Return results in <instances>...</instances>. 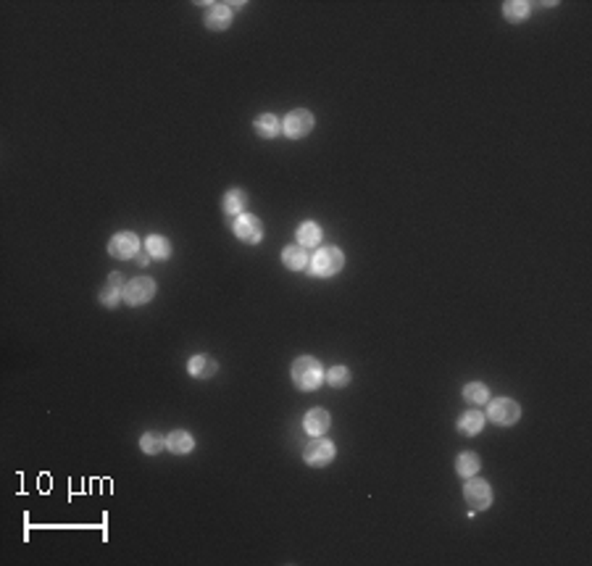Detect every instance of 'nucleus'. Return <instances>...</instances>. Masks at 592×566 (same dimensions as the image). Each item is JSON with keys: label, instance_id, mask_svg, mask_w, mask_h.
<instances>
[{"label": "nucleus", "instance_id": "obj_1", "mask_svg": "<svg viewBox=\"0 0 592 566\" xmlns=\"http://www.w3.org/2000/svg\"><path fill=\"white\" fill-rule=\"evenodd\" d=\"M290 374H293L295 387L297 390H303V393L319 390L321 382L327 379L324 366H321V361L319 358H313V356H300V358H295L293 366H290Z\"/></svg>", "mask_w": 592, "mask_h": 566}, {"label": "nucleus", "instance_id": "obj_2", "mask_svg": "<svg viewBox=\"0 0 592 566\" xmlns=\"http://www.w3.org/2000/svg\"><path fill=\"white\" fill-rule=\"evenodd\" d=\"M345 266V253L340 248H319L313 253V259L308 263V272L319 280H327V277H334V274L342 272Z\"/></svg>", "mask_w": 592, "mask_h": 566}, {"label": "nucleus", "instance_id": "obj_3", "mask_svg": "<svg viewBox=\"0 0 592 566\" xmlns=\"http://www.w3.org/2000/svg\"><path fill=\"white\" fill-rule=\"evenodd\" d=\"M519 416H521V406L511 398H495L487 406V419L498 427H511L519 421Z\"/></svg>", "mask_w": 592, "mask_h": 566}, {"label": "nucleus", "instance_id": "obj_4", "mask_svg": "<svg viewBox=\"0 0 592 566\" xmlns=\"http://www.w3.org/2000/svg\"><path fill=\"white\" fill-rule=\"evenodd\" d=\"M334 456H337V448H334V442L327 440L324 435H319V437H311V442H308L306 448H303V458H306V464L308 466H327L334 461Z\"/></svg>", "mask_w": 592, "mask_h": 566}, {"label": "nucleus", "instance_id": "obj_5", "mask_svg": "<svg viewBox=\"0 0 592 566\" xmlns=\"http://www.w3.org/2000/svg\"><path fill=\"white\" fill-rule=\"evenodd\" d=\"M464 498H466V503L474 511L490 509V506H492V487H490V482L479 479L477 474L468 477L466 485H464Z\"/></svg>", "mask_w": 592, "mask_h": 566}, {"label": "nucleus", "instance_id": "obj_6", "mask_svg": "<svg viewBox=\"0 0 592 566\" xmlns=\"http://www.w3.org/2000/svg\"><path fill=\"white\" fill-rule=\"evenodd\" d=\"M156 282L150 277H135L124 284V300L129 306H145L156 298Z\"/></svg>", "mask_w": 592, "mask_h": 566}, {"label": "nucleus", "instance_id": "obj_7", "mask_svg": "<svg viewBox=\"0 0 592 566\" xmlns=\"http://www.w3.org/2000/svg\"><path fill=\"white\" fill-rule=\"evenodd\" d=\"M232 232H235V238L242 240L245 245H258L263 240V222L253 214H239L237 219H235V224H232Z\"/></svg>", "mask_w": 592, "mask_h": 566}, {"label": "nucleus", "instance_id": "obj_8", "mask_svg": "<svg viewBox=\"0 0 592 566\" xmlns=\"http://www.w3.org/2000/svg\"><path fill=\"white\" fill-rule=\"evenodd\" d=\"M311 129H313V113L306 111V108L290 111L285 116V122H282V132H285L290 140H300V137H306Z\"/></svg>", "mask_w": 592, "mask_h": 566}, {"label": "nucleus", "instance_id": "obj_9", "mask_svg": "<svg viewBox=\"0 0 592 566\" xmlns=\"http://www.w3.org/2000/svg\"><path fill=\"white\" fill-rule=\"evenodd\" d=\"M140 238H137L135 232H119L114 238L108 240V253L119 261H129V259H137V253H140Z\"/></svg>", "mask_w": 592, "mask_h": 566}, {"label": "nucleus", "instance_id": "obj_10", "mask_svg": "<svg viewBox=\"0 0 592 566\" xmlns=\"http://www.w3.org/2000/svg\"><path fill=\"white\" fill-rule=\"evenodd\" d=\"M232 16H235V11H232L229 3H211L208 11H205V27L214 29V32H224L232 24Z\"/></svg>", "mask_w": 592, "mask_h": 566}, {"label": "nucleus", "instance_id": "obj_11", "mask_svg": "<svg viewBox=\"0 0 592 566\" xmlns=\"http://www.w3.org/2000/svg\"><path fill=\"white\" fill-rule=\"evenodd\" d=\"M124 277L119 272H114L111 277H108V282H105V287L101 290V303L105 308H116L121 300H124Z\"/></svg>", "mask_w": 592, "mask_h": 566}, {"label": "nucleus", "instance_id": "obj_12", "mask_svg": "<svg viewBox=\"0 0 592 566\" xmlns=\"http://www.w3.org/2000/svg\"><path fill=\"white\" fill-rule=\"evenodd\" d=\"M332 424V416L327 408H311L306 414V419H303V430L311 435V437H319L324 432L330 430Z\"/></svg>", "mask_w": 592, "mask_h": 566}, {"label": "nucleus", "instance_id": "obj_13", "mask_svg": "<svg viewBox=\"0 0 592 566\" xmlns=\"http://www.w3.org/2000/svg\"><path fill=\"white\" fill-rule=\"evenodd\" d=\"M187 372H190V377H195V379H208V377H214V374L219 372V363L214 361L211 356L200 353V356H193V358L187 361Z\"/></svg>", "mask_w": 592, "mask_h": 566}, {"label": "nucleus", "instance_id": "obj_14", "mask_svg": "<svg viewBox=\"0 0 592 566\" xmlns=\"http://www.w3.org/2000/svg\"><path fill=\"white\" fill-rule=\"evenodd\" d=\"M221 208H224V214H229V216L245 214V208H248V193H245L242 187L227 190V193H224V201H221Z\"/></svg>", "mask_w": 592, "mask_h": 566}, {"label": "nucleus", "instance_id": "obj_15", "mask_svg": "<svg viewBox=\"0 0 592 566\" xmlns=\"http://www.w3.org/2000/svg\"><path fill=\"white\" fill-rule=\"evenodd\" d=\"M282 263L290 272H303V269H308L311 259H308V250L303 245H287L282 250Z\"/></svg>", "mask_w": 592, "mask_h": 566}, {"label": "nucleus", "instance_id": "obj_16", "mask_svg": "<svg viewBox=\"0 0 592 566\" xmlns=\"http://www.w3.org/2000/svg\"><path fill=\"white\" fill-rule=\"evenodd\" d=\"M166 448H169L171 453H177V456H187V453H193V448H195V437L187 430H174L169 437H166Z\"/></svg>", "mask_w": 592, "mask_h": 566}, {"label": "nucleus", "instance_id": "obj_17", "mask_svg": "<svg viewBox=\"0 0 592 566\" xmlns=\"http://www.w3.org/2000/svg\"><path fill=\"white\" fill-rule=\"evenodd\" d=\"M253 126H256V135L263 137V140H274V137H279V132H282V122L274 113H261Z\"/></svg>", "mask_w": 592, "mask_h": 566}, {"label": "nucleus", "instance_id": "obj_18", "mask_svg": "<svg viewBox=\"0 0 592 566\" xmlns=\"http://www.w3.org/2000/svg\"><path fill=\"white\" fill-rule=\"evenodd\" d=\"M482 430H484V414L482 411H464V416L458 419V432L466 435V437H474Z\"/></svg>", "mask_w": 592, "mask_h": 566}, {"label": "nucleus", "instance_id": "obj_19", "mask_svg": "<svg viewBox=\"0 0 592 566\" xmlns=\"http://www.w3.org/2000/svg\"><path fill=\"white\" fill-rule=\"evenodd\" d=\"M321 238H324V232H321V226L316 224V222H303V224L297 226V242H300L303 248L319 245Z\"/></svg>", "mask_w": 592, "mask_h": 566}, {"label": "nucleus", "instance_id": "obj_20", "mask_svg": "<svg viewBox=\"0 0 592 566\" xmlns=\"http://www.w3.org/2000/svg\"><path fill=\"white\" fill-rule=\"evenodd\" d=\"M479 469H482V461H479L477 453H471V451L458 453V458H456V472H458V477L468 479V477L479 474Z\"/></svg>", "mask_w": 592, "mask_h": 566}, {"label": "nucleus", "instance_id": "obj_21", "mask_svg": "<svg viewBox=\"0 0 592 566\" xmlns=\"http://www.w3.org/2000/svg\"><path fill=\"white\" fill-rule=\"evenodd\" d=\"M145 250H148L150 259L166 261L171 256V242L163 238V235H150V238L145 240Z\"/></svg>", "mask_w": 592, "mask_h": 566}, {"label": "nucleus", "instance_id": "obj_22", "mask_svg": "<svg viewBox=\"0 0 592 566\" xmlns=\"http://www.w3.org/2000/svg\"><path fill=\"white\" fill-rule=\"evenodd\" d=\"M529 13H532V6L524 3V0H508V3H503V16L508 22H524V19H529Z\"/></svg>", "mask_w": 592, "mask_h": 566}, {"label": "nucleus", "instance_id": "obj_23", "mask_svg": "<svg viewBox=\"0 0 592 566\" xmlns=\"http://www.w3.org/2000/svg\"><path fill=\"white\" fill-rule=\"evenodd\" d=\"M464 398H466L468 403H474V406H482V403L490 400V387L484 385V382H468L464 387Z\"/></svg>", "mask_w": 592, "mask_h": 566}, {"label": "nucleus", "instance_id": "obj_24", "mask_svg": "<svg viewBox=\"0 0 592 566\" xmlns=\"http://www.w3.org/2000/svg\"><path fill=\"white\" fill-rule=\"evenodd\" d=\"M140 448H142V453H148V456H158L166 448V437L158 435V432H145L140 437Z\"/></svg>", "mask_w": 592, "mask_h": 566}, {"label": "nucleus", "instance_id": "obj_25", "mask_svg": "<svg viewBox=\"0 0 592 566\" xmlns=\"http://www.w3.org/2000/svg\"><path fill=\"white\" fill-rule=\"evenodd\" d=\"M327 382L332 387H345L350 382V369L348 366H332L330 372H327Z\"/></svg>", "mask_w": 592, "mask_h": 566}, {"label": "nucleus", "instance_id": "obj_26", "mask_svg": "<svg viewBox=\"0 0 592 566\" xmlns=\"http://www.w3.org/2000/svg\"><path fill=\"white\" fill-rule=\"evenodd\" d=\"M148 261H150L148 250H145V253H142V250H140V253H137V263H140V266H148Z\"/></svg>", "mask_w": 592, "mask_h": 566}]
</instances>
